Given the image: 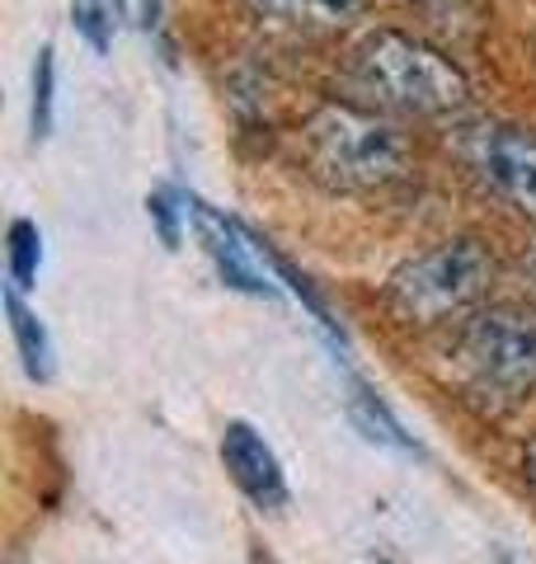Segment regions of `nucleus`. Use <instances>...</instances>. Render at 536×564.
Wrapping results in <instances>:
<instances>
[{
    "mask_svg": "<svg viewBox=\"0 0 536 564\" xmlns=\"http://www.w3.org/2000/svg\"><path fill=\"white\" fill-rule=\"evenodd\" d=\"M523 480H527V489L536 494V437H532L527 452H523Z\"/></svg>",
    "mask_w": 536,
    "mask_h": 564,
    "instance_id": "15",
    "label": "nucleus"
},
{
    "mask_svg": "<svg viewBox=\"0 0 536 564\" xmlns=\"http://www.w3.org/2000/svg\"><path fill=\"white\" fill-rule=\"evenodd\" d=\"M527 269H532V278H536V250H532V259H527Z\"/></svg>",
    "mask_w": 536,
    "mask_h": 564,
    "instance_id": "16",
    "label": "nucleus"
},
{
    "mask_svg": "<svg viewBox=\"0 0 536 564\" xmlns=\"http://www.w3.org/2000/svg\"><path fill=\"white\" fill-rule=\"evenodd\" d=\"M222 466L259 513H282V508H288V499H292L288 470H282L278 452L264 443V433L255 429V423L231 419L222 429Z\"/></svg>",
    "mask_w": 536,
    "mask_h": 564,
    "instance_id": "7",
    "label": "nucleus"
},
{
    "mask_svg": "<svg viewBox=\"0 0 536 564\" xmlns=\"http://www.w3.org/2000/svg\"><path fill=\"white\" fill-rule=\"evenodd\" d=\"M409 147L382 113L357 104H320L301 122V165L334 193H367L386 188L405 174Z\"/></svg>",
    "mask_w": 536,
    "mask_h": 564,
    "instance_id": "2",
    "label": "nucleus"
},
{
    "mask_svg": "<svg viewBox=\"0 0 536 564\" xmlns=\"http://www.w3.org/2000/svg\"><path fill=\"white\" fill-rule=\"evenodd\" d=\"M264 14H278V20H297V24H339L363 6V0H249Z\"/></svg>",
    "mask_w": 536,
    "mask_h": 564,
    "instance_id": "12",
    "label": "nucleus"
},
{
    "mask_svg": "<svg viewBox=\"0 0 536 564\" xmlns=\"http://www.w3.org/2000/svg\"><path fill=\"white\" fill-rule=\"evenodd\" d=\"M6 259H10V282L14 288H33L39 282V263H43V236L29 217H14L6 231Z\"/></svg>",
    "mask_w": 536,
    "mask_h": 564,
    "instance_id": "11",
    "label": "nucleus"
},
{
    "mask_svg": "<svg viewBox=\"0 0 536 564\" xmlns=\"http://www.w3.org/2000/svg\"><path fill=\"white\" fill-rule=\"evenodd\" d=\"M452 372L475 404L513 410L536 395V306L494 302L467 315L457 334Z\"/></svg>",
    "mask_w": 536,
    "mask_h": 564,
    "instance_id": "3",
    "label": "nucleus"
},
{
    "mask_svg": "<svg viewBox=\"0 0 536 564\" xmlns=\"http://www.w3.org/2000/svg\"><path fill=\"white\" fill-rule=\"evenodd\" d=\"M122 14H128L122 0H71V24H76V33L95 52H109L114 47Z\"/></svg>",
    "mask_w": 536,
    "mask_h": 564,
    "instance_id": "10",
    "label": "nucleus"
},
{
    "mask_svg": "<svg viewBox=\"0 0 536 564\" xmlns=\"http://www.w3.org/2000/svg\"><path fill=\"white\" fill-rule=\"evenodd\" d=\"M475 180L504 198L517 217L536 221V128L527 122H485L467 141Z\"/></svg>",
    "mask_w": 536,
    "mask_h": 564,
    "instance_id": "6",
    "label": "nucleus"
},
{
    "mask_svg": "<svg viewBox=\"0 0 536 564\" xmlns=\"http://www.w3.org/2000/svg\"><path fill=\"white\" fill-rule=\"evenodd\" d=\"M174 198H179V193H170V188H160V193H151V198H147V212L156 217L160 240H165V245H174V240H179V226H174L179 207H174Z\"/></svg>",
    "mask_w": 536,
    "mask_h": 564,
    "instance_id": "14",
    "label": "nucleus"
},
{
    "mask_svg": "<svg viewBox=\"0 0 536 564\" xmlns=\"http://www.w3.org/2000/svg\"><path fill=\"white\" fill-rule=\"evenodd\" d=\"M184 203H189L184 212L193 217V226H199V240H203V250L212 259V269H217V278L226 282V288H236L245 296H268V302H274L278 296V269H274L268 240H259L245 221L226 217V212H217L203 198H193V193H184Z\"/></svg>",
    "mask_w": 536,
    "mask_h": 564,
    "instance_id": "5",
    "label": "nucleus"
},
{
    "mask_svg": "<svg viewBox=\"0 0 536 564\" xmlns=\"http://www.w3.org/2000/svg\"><path fill=\"white\" fill-rule=\"evenodd\" d=\"M52 104H57V66H52V43L33 62V104H29V132L33 141H47L52 132Z\"/></svg>",
    "mask_w": 536,
    "mask_h": 564,
    "instance_id": "13",
    "label": "nucleus"
},
{
    "mask_svg": "<svg viewBox=\"0 0 536 564\" xmlns=\"http://www.w3.org/2000/svg\"><path fill=\"white\" fill-rule=\"evenodd\" d=\"M10 564H20V560H10Z\"/></svg>",
    "mask_w": 536,
    "mask_h": 564,
    "instance_id": "17",
    "label": "nucleus"
},
{
    "mask_svg": "<svg viewBox=\"0 0 536 564\" xmlns=\"http://www.w3.org/2000/svg\"><path fill=\"white\" fill-rule=\"evenodd\" d=\"M6 315H10V334H14V348L24 358V372L33 381H47L52 377V334L39 321V311L24 306V296L14 282H6Z\"/></svg>",
    "mask_w": 536,
    "mask_h": 564,
    "instance_id": "9",
    "label": "nucleus"
},
{
    "mask_svg": "<svg viewBox=\"0 0 536 564\" xmlns=\"http://www.w3.org/2000/svg\"><path fill=\"white\" fill-rule=\"evenodd\" d=\"M494 282V254L485 240L475 236H452L438 240L433 250L405 259L386 282V302L405 325H442L457 315H475L480 302L490 296Z\"/></svg>",
    "mask_w": 536,
    "mask_h": 564,
    "instance_id": "4",
    "label": "nucleus"
},
{
    "mask_svg": "<svg viewBox=\"0 0 536 564\" xmlns=\"http://www.w3.org/2000/svg\"><path fill=\"white\" fill-rule=\"evenodd\" d=\"M344 404H349L353 429L363 433L367 443L390 447V452H405V456H415V452H419V443L405 433V423L390 414V404H386L377 391H372L363 377H349V395H344Z\"/></svg>",
    "mask_w": 536,
    "mask_h": 564,
    "instance_id": "8",
    "label": "nucleus"
},
{
    "mask_svg": "<svg viewBox=\"0 0 536 564\" xmlns=\"http://www.w3.org/2000/svg\"><path fill=\"white\" fill-rule=\"evenodd\" d=\"M353 85L367 99H377L390 113H415V118H438L467 104L471 85L461 66L438 52L433 43L415 39L400 29H372L357 39L353 57Z\"/></svg>",
    "mask_w": 536,
    "mask_h": 564,
    "instance_id": "1",
    "label": "nucleus"
}]
</instances>
